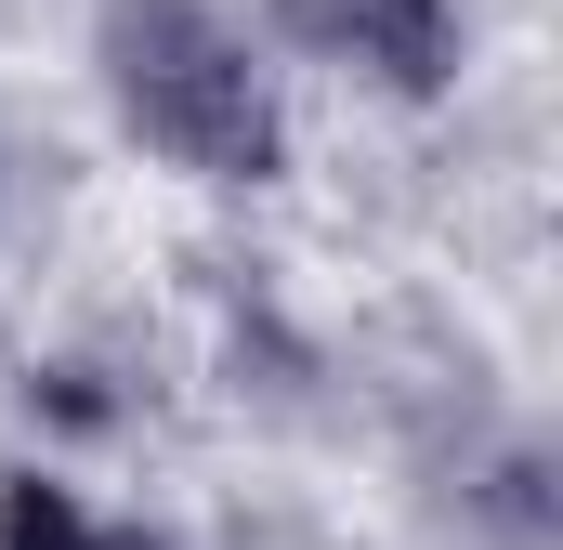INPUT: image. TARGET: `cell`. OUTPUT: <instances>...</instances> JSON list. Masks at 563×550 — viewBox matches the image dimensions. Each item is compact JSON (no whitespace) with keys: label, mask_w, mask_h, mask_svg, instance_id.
<instances>
[{"label":"cell","mask_w":563,"mask_h":550,"mask_svg":"<svg viewBox=\"0 0 563 550\" xmlns=\"http://www.w3.org/2000/svg\"><path fill=\"white\" fill-rule=\"evenodd\" d=\"M106 92H119V119L157 157H184L210 184H263L288 144L250 40L210 0H106Z\"/></svg>","instance_id":"obj_1"},{"label":"cell","mask_w":563,"mask_h":550,"mask_svg":"<svg viewBox=\"0 0 563 550\" xmlns=\"http://www.w3.org/2000/svg\"><path fill=\"white\" fill-rule=\"evenodd\" d=\"M288 26L380 66L394 92H445V66H459V0H288Z\"/></svg>","instance_id":"obj_2"},{"label":"cell","mask_w":563,"mask_h":550,"mask_svg":"<svg viewBox=\"0 0 563 550\" xmlns=\"http://www.w3.org/2000/svg\"><path fill=\"white\" fill-rule=\"evenodd\" d=\"M0 550H106V538L79 525V498H66V485L13 472V485H0Z\"/></svg>","instance_id":"obj_3"}]
</instances>
